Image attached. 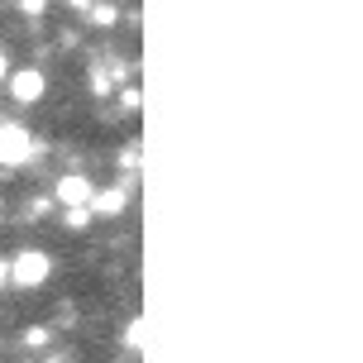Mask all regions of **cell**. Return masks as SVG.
<instances>
[{"mask_svg":"<svg viewBox=\"0 0 363 363\" xmlns=\"http://www.w3.org/2000/svg\"><path fill=\"white\" fill-rule=\"evenodd\" d=\"M5 282H10V263L0 258V287H5Z\"/></svg>","mask_w":363,"mask_h":363,"instance_id":"8","label":"cell"},{"mask_svg":"<svg viewBox=\"0 0 363 363\" xmlns=\"http://www.w3.org/2000/svg\"><path fill=\"white\" fill-rule=\"evenodd\" d=\"M19 10H24V15H43V10H48V0H19Z\"/></svg>","mask_w":363,"mask_h":363,"instance_id":"7","label":"cell"},{"mask_svg":"<svg viewBox=\"0 0 363 363\" xmlns=\"http://www.w3.org/2000/svg\"><path fill=\"white\" fill-rule=\"evenodd\" d=\"M48 277H53V258L43 254V249H19V254L10 258V282H15V287L34 291V287H43Z\"/></svg>","mask_w":363,"mask_h":363,"instance_id":"1","label":"cell"},{"mask_svg":"<svg viewBox=\"0 0 363 363\" xmlns=\"http://www.w3.org/2000/svg\"><path fill=\"white\" fill-rule=\"evenodd\" d=\"M34 134L24 125H15V120H0V167H24L34 163Z\"/></svg>","mask_w":363,"mask_h":363,"instance_id":"2","label":"cell"},{"mask_svg":"<svg viewBox=\"0 0 363 363\" xmlns=\"http://www.w3.org/2000/svg\"><path fill=\"white\" fill-rule=\"evenodd\" d=\"M10 96H15L19 106H34V101H43V91H48V77L38 72V67H19V72H10Z\"/></svg>","mask_w":363,"mask_h":363,"instance_id":"3","label":"cell"},{"mask_svg":"<svg viewBox=\"0 0 363 363\" xmlns=\"http://www.w3.org/2000/svg\"><path fill=\"white\" fill-rule=\"evenodd\" d=\"M53 196L62 201V206H91L96 186H91V177H82V172H67V177H57Z\"/></svg>","mask_w":363,"mask_h":363,"instance_id":"4","label":"cell"},{"mask_svg":"<svg viewBox=\"0 0 363 363\" xmlns=\"http://www.w3.org/2000/svg\"><path fill=\"white\" fill-rule=\"evenodd\" d=\"M0 82H10V62H5V53H0Z\"/></svg>","mask_w":363,"mask_h":363,"instance_id":"9","label":"cell"},{"mask_svg":"<svg viewBox=\"0 0 363 363\" xmlns=\"http://www.w3.org/2000/svg\"><path fill=\"white\" fill-rule=\"evenodd\" d=\"M125 186H106V191H96V196H91V211H96V216H120V211H125Z\"/></svg>","mask_w":363,"mask_h":363,"instance_id":"5","label":"cell"},{"mask_svg":"<svg viewBox=\"0 0 363 363\" xmlns=\"http://www.w3.org/2000/svg\"><path fill=\"white\" fill-rule=\"evenodd\" d=\"M125 340H129V349H144V320H129Z\"/></svg>","mask_w":363,"mask_h":363,"instance_id":"6","label":"cell"}]
</instances>
